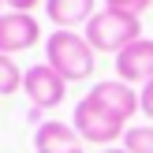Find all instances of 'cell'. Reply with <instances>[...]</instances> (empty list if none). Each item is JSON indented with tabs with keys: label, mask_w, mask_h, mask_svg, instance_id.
Returning <instances> with one entry per match:
<instances>
[{
	"label": "cell",
	"mask_w": 153,
	"mask_h": 153,
	"mask_svg": "<svg viewBox=\"0 0 153 153\" xmlns=\"http://www.w3.org/2000/svg\"><path fill=\"white\" fill-rule=\"evenodd\" d=\"M45 64L67 82H86L97 67V52L75 30H52L45 37Z\"/></svg>",
	"instance_id": "cell-1"
},
{
	"label": "cell",
	"mask_w": 153,
	"mask_h": 153,
	"mask_svg": "<svg viewBox=\"0 0 153 153\" xmlns=\"http://www.w3.org/2000/svg\"><path fill=\"white\" fill-rule=\"evenodd\" d=\"M82 37L94 45V52H123L127 45H134L142 37V22L134 19V15L101 7V11L86 22V34Z\"/></svg>",
	"instance_id": "cell-2"
},
{
	"label": "cell",
	"mask_w": 153,
	"mask_h": 153,
	"mask_svg": "<svg viewBox=\"0 0 153 153\" xmlns=\"http://www.w3.org/2000/svg\"><path fill=\"white\" fill-rule=\"evenodd\" d=\"M71 127L79 131L82 142H94V146H112L116 138H123V134H127V123H123V120L112 116V112L101 108V105H94L90 97H82V101L75 105Z\"/></svg>",
	"instance_id": "cell-3"
},
{
	"label": "cell",
	"mask_w": 153,
	"mask_h": 153,
	"mask_svg": "<svg viewBox=\"0 0 153 153\" xmlns=\"http://www.w3.org/2000/svg\"><path fill=\"white\" fill-rule=\"evenodd\" d=\"M22 94L30 97V105H34L37 112L56 108V105H64V97H67V79H60V75L41 60V64H30L26 71H22Z\"/></svg>",
	"instance_id": "cell-4"
},
{
	"label": "cell",
	"mask_w": 153,
	"mask_h": 153,
	"mask_svg": "<svg viewBox=\"0 0 153 153\" xmlns=\"http://www.w3.org/2000/svg\"><path fill=\"white\" fill-rule=\"evenodd\" d=\"M41 41V26H37L34 15L26 11H4L0 15V52L15 56V52H26Z\"/></svg>",
	"instance_id": "cell-5"
},
{
	"label": "cell",
	"mask_w": 153,
	"mask_h": 153,
	"mask_svg": "<svg viewBox=\"0 0 153 153\" xmlns=\"http://www.w3.org/2000/svg\"><path fill=\"white\" fill-rule=\"evenodd\" d=\"M116 79L127 82V86H146L153 79V41L149 37H138L123 52H116Z\"/></svg>",
	"instance_id": "cell-6"
},
{
	"label": "cell",
	"mask_w": 153,
	"mask_h": 153,
	"mask_svg": "<svg viewBox=\"0 0 153 153\" xmlns=\"http://www.w3.org/2000/svg\"><path fill=\"white\" fill-rule=\"evenodd\" d=\"M86 97H90L94 105H101V108H108L112 116H120L123 123L142 108V105H138V94H134V86H127V82H120V79H108V82L90 86Z\"/></svg>",
	"instance_id": "cell-7"
},
{
	"label": "cell",
	"mask_w": 153,
	"mask_h": 153,
	"mask_svg": "<svg viewBox=\"0 0 153 153\" xmlns=\"http://www.w3.org/2000/svg\"><path fill=\"white\" fill-rule=\"evenodd\" d=\"M34 149L37 153H86L79 131H75L71 123H60V120H45V123H37Z\"/></svg>",
	"instance_id": "cell-8"
},
{
	"label": "cell",
	"mask_w": 153,
	"mask_h": 153,
	"mask_svg": "<svg viewBox=\"0 0 153 153\" xmlns=\"http://www.w3.org/2000/svg\"><path fill=\"white\" fill-rule=\"evenodd\" d=\"M45 15L56 22V30H71L97 15V0H45Z\"/></svg>",
	"instance_id": "cell-9"
},
{
	"label": "cell",
	"mask_w": 153,
	"mask_h": 153,
	"mask_svg": "<svg viewBox=\"0 0 153 153\" xmlns=\"http://www.w3.org/2000/svg\"><path fill=\"white\" fill-rule=\"evenodd\" d=\"M22 90V67L15 64V56L0 52V97H11Z\"/></svg>",
	"instance_id": "cell-10"
},
{
	"label": "cell",
	"mask_w": 153,
	"mask_h": 153,
	"mask_svg": "<svg viewBox=\"0 0 153 153\" xmlns=\"http://www.w3.org/2000/svg\"><path fill=\"white\" fill-rule=\"evenodd\" d=\"M123 149H127V153H153V123L127 127V134H123Z\"/></svg>",
	"instance_id": "cell-11"
},
{
	"label": "cell",
	"mask_w": 153,
	"mask_h": 153,
	"mask_svg": "<svg viewBox=\"0 0 153 153\" xmlns=\"http://www.w3.org/2000/svg\"><path fill=\"white\" fill-rule=\"evenodd\" d=\"M153 4V0H105V7H112V11H123V15H134L138 19L142 11Z\"/></svg>",
	"instance_id": "cell-12"
},
{
	"label": "cell",
	"mask_w": 153,
	"mask_h": 153,
	"mask_svg": "<svg viewBox=\"0 0 153 153\" xmlns=\"http://www.w3.org/2000/svg\"><path fill=\"white\" fill-rule=\"evenodd\" d=\"M138 105H142V112H146V116L153 120V79L146 82V86H142V94H138Z\"/></svg>",
	"instance_id": "cell-13"
},
{
	"label": "cell",
	"mask_w": 153,
	"mask_h": 153,
	"mask_svg": "<svg viewBox=\"0 0 153 153\" xmlns=\"http://www.w3.org/2000/svg\"><path fill=\"white\" fill-rule=\"evenodd\" d=\"M4 4L11 7V11H26V15H30V11H34L37 4H41V0H4Z\"/></svg>",
	"instance_id": "cell-14"
},
{
	"label": "cell",
	"mask_w": 153,
	"mask_h": 153,
	"mask_svg": "<svg viewBox=\"0 0 153 153\" xmlns=\"http://www.w3.org/2000/svg\"><path fill=\"white\" fill-rule=\"evenodd\" d=\"M101 153H127V149H101Z\"/></svg>",
	"instance_id": "cell-15"
},
{
	"label": "cell",
	"mask_w": 153,
	"mask_h": 153,
	"mask_svg": "<svg viewBox=\"0 0 153 153\" xmlns=\"http://www.w3.org/2000/svg\"><path fill=\"white\" fill-rule=\"evenodd\" d=\"M0 15H4V0H0Z\"/></svg>",
	"instance_id": "cell-16"
}]
</instances>
